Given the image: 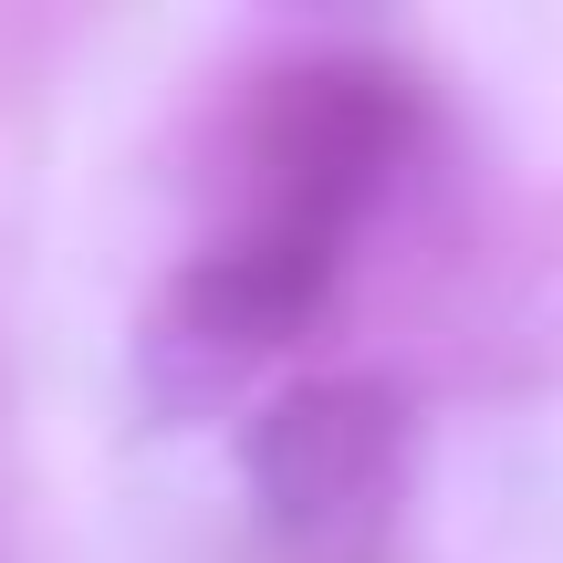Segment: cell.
I'll list each match as a JSON object with an SVG mask.
<instances>
[{
  "mask_svg": "<svg viewBox=\"0 0 563 563\" xmlns=\"http://www.w3.org/2000/svg\"><path fill=\"white\" fill-rule=\"evenodd\" d=\"M397 449H407V407L376 376H323V386H292L251 428L241 470H251V501H262L272 532L334 543V532H365L386 511Z\"/></svg>",
  "mask_w": 563,
  "mask_h": 563,
  "instance_id": "cell-1",
  "label": "cell"
}]
</instances>
